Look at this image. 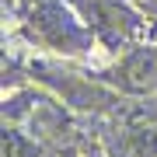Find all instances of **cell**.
Here are the masks:
<instances>
[{"instance_id":"1","label":"cell","mask_w":157,"mask_h":157,"mask_svg":"<svg viewBox=\"0 0 157 157\" xmlns=\"http://www.w3.org/2000/svg\"><path fill=\"white\" fill-rule=\"evenodd\" d=\"M25 39L56 56H87L94 49V32L70 7V0H35L25 21Z\"/></svg>"},{"instance_id":"2","label":"cell","mask_w":157,"mask_h":157,"mask_svg":"<svg viewBox=\"0 0 157 157\" xmlns=\"http://www.w3.org/2000/svg\"><path fill=\"white\" fill-rule=\"evenodd\" d=\"M70 7L84 17V25L94 32V39L105 49L129 45L140 35L143 21L126 0H70Z\"/></svg>"},{"instance_id":"3","label":"cell","mask_w":157,"mask_h":157,"mask_svg":"<svg viewBox=\"0 0 157 157\" xmlns=\"http://www.w3.org/2000/svg\"><path fill=\"white\" fill-rule=\"evenodd\" d=\"M119 157H157V122L126 129L122 143H119Z\"/></svg>"},{"instance_id":"4","label":"cell","mask_w":157,"mask_h":157,"mask_svg":"<svg viewBox=\"0 0 157 157\" xmlns=\"http://www.w3.org/2000/svg\"><path fill=\"white\" fill-rule=\"evenodd\" d=\"M4 157H39V143L25 136V129L4 122Z\"/></svg>"}]
</instances>
